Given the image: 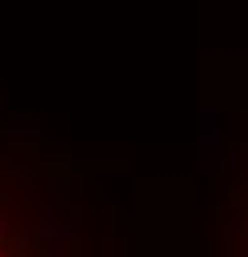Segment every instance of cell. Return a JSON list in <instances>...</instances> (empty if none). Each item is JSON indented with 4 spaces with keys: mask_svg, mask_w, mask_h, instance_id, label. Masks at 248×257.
<instances>
[{
    "mask_svg": "<svg viewBox=\"0 0 248 257\" xmlns=\"http://www.w3.org/2000/svg\"><path fill=\"white\" fill-rule=\"evenodd\" d=\"M197 166L205 174L220 166V111H197Z\"/></svg>",
    "mask_w": 248,
    "mask_h": 257,
    "instance_id": "obj_1",
    "label": "cell"
},
{
    "mask_svg": "<svg viewBox=\"0 0 248 257\" xmlns=\"http://www.w3.org/2000/svg\"><path fill=\"white\" fill-rule=\"evenodd\" d=\"M52 198H56V202H67V178H63V174H52Z\"/></svg>",
    "mask_w": 248,
    "mask_h": 257,
    "instance_id": "obj_2",
    "label": "cell"
}]
</instances>
